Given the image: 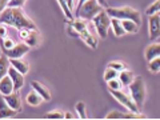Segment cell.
<instances>
[{"label": "cell", "instance_id": "cell-31", "mask_svg": "<svg viewBox=\"0 0 160 120\" xmlns=\"http://www.w3.org/2000/svg\"><path fill=\"white\" fill-rule=\"evenodd\" d=\"M44 118H46V119H63L64 116L62 115V112H60V111H53L51 113L44 115Z\"/></svg>", "mask_w": 160, "mask_h": 120}, {"label": "cell", "instance_id": "cell-25", "mask_svg": "<svg viewBox=\"0 0 160 120\" xmlns=\"http://www.w3.org/2000/svg\"><path fill=\"white\" fill-rule=\"evenodd\" d=\"M72 28H73L78 33H80V32L83 31V29L87 28V24H86V22H84V20L78 19V20H75V22L72 23Z\"/></svg>", "mask_w": 160, "mask_h": 120}, {"label": "cell", "instance_id": "cell-32", "mask_svg": "<svg viewBox=\"0 0 160 120\" xmlns=\"http://www.w3.org/2000/svg\"><path fill=\"white\" fill-rule=\"evenodd\" d=\"M108 67H111V68H113V69H116L118 72L123 71V69H126V66H124V64H122V63H119V62H112V63H109V66H108Z\"/></svg>", "mask_w": 160, "mask_h": 120}, {"label": "cell", "instance_id": "cell-29", "mask_svg": "<svg viewBox=\"0 0 160 120\" xmlns=\"http://www.w3.org/2000/svg\"><path fill=\"white\" fill-rule=\"evenodd\" d=\"M107 84H108L109 91H111V89H120V88H122V83H120V80H119L118 78L108 80Z\"/></svg>", "mask_w": 160, "mask_h": 120}, {"label": "cell", "instance_id": "cell-39", "mask_svg": "<svg viewBox=\"0 0 160 120\" xmlns=\"http://www.w3.org/2000/svg\"><path fill=\"white\" fill-rule=\"evenodd\" d=\"M64 118H66V119H72V115L69 113V112H67L66 115H64Z\"/></svg>", "mask_w": 160, "mask_h": 120}, {"label": "cell", "instance_id": "cell-23", "mask_svg": "<svg viewBox=\"0 0 160 120\" xmlns=\"http://www.w3.org/2000/svg\"><path fill=\"white\" fill-rule=\"evenodd\" d=\"M80 36H82V39L88 44V46H91L92 48H96V40H95V39L92 38V35L87 31V28L83 29V31L80 32Z\"/></svg>", "mask_w": 160, "mask_h": 120}, {"label": "cell", "instance_id": "cell-35", "mask_svg": "<svg viewBox=\"0 0 160 120\" xmlns=\"http://www.w3.org/2000/svg\"><path fill=\"white\" fill-rule=\"evenodd\" d=\"M86 2H87V0H78V4H76V9H75V13H76V12L79 11V8H80V7H82V6H83V4H84V3H86Z\"/></svg>", "mask_w": 160, "mask_h": 120}, {"label": "cell", "instance_id": "cell-37", "mask_svg": "<svg viewBox=\"0 0 160 120\" xmlns=\"http://www.w3.org/2000/svg\"><path fill=\"white\" fill-rule=\"evenodd\" d=\"M96 2L100 4V6H102V7H108V3H107V0H96Z\"/></svg>", "mask_w": 160, "mask_h": 120}, {"label": "cell", "instance_id": "cell-9", "mask_svg": "<svg viewBox=\"0 0 160 120\" xmlns=\"http://www.w3.org/2000/svg\"><path fill=\"white\" fill-rule=\"evenodd\" d=\"M149 39L155 40L159 38V32H160V16L159 13H153L149 15Z\"/></svg>", "mask_w": 160, "mask_h": 120}, {"label": "cell", "instance_id": "cell-38", "mask_svg": "<svg viewBox=\"0 0 160 120\" xmlns=\"http://www.w3.org/2000/svg\"><path fill=\"white\" fill-rule=\"evenodd\" d=\"M66 3H67V6L68 8L72 11V8H73V0H66Z\"/></svg>", "mask_w": 160, "mask_h": 120}, {"label": "cell", "instance_id": "cell-7", "mask_svg": "<svg viewBox=\"0 0 160 120\" xmlns=\"http://www.w3.org/2000/svg\"><path fill=\"white\" fill-rule=\"evenodd\" d=\"M2 51L9 59H20L29 51V46L26 43H19L15 44L12 48H2Z\"/></svg>", "mask_w": 160, "mask_h": 120}, {"label": "cell", "instance_id": "cell-27", "mask_svg": "<svg viewBox=\"0 0 160 120\" xmlns=\"http://www.w3.org/2000/svg\"><path fill=\"white\" fill-rule=\"evenodd\" d=\"M159 9H160V0H156L155 3H152L151 6L147 8V15H153V13H159Z\"/></svg>", "mask_w": 160, "mask_h": 120}, {"label": "cell", "instance_id": "cell-16", "mask_svg": "<svg viewBox=\"0 0 160 120\" xmlns=\"http://www.w3.org/2000/svg\"><path fill=\"white\" fill-rule=\"evenodd\" d=\"M9 64L11 67H13L15 69H18L19 72H22L23 75H26L28 72V63L23 62L22 59H9Z\"/></svg>", "mask_w": 160, "mask_h": 120}, {"label": "cell", "instance_id": "cell-2", "mask_svg": "<svg viewBox=\"0 0 160 120\" xmlns=\"http://www.w3.org/2000/svg\"><path fill=\"white\" fill-rule=\"evenodd\" d=\"M129 93H131V99L133 103L136 104V107L140 109L144 104V99H146V86H144L143 78H133L132 83L128 86Z\"/></svg>", "mask_w": 160, "mask_h": 120}, {"label": "cell", "instance_id": "cell-8", "mask_svg": "<svg viewBox=\"0 0 160 120\" xmlns=\"http://www.w3.org/2000/svg\"><path fill=\"white\" fill-rule=\"evenodd\" d=\"M20 38L24 40V43L28 44L29 47H33L39 43V32L36 29H29V28H22L19 29Z\"/></svg>", "mask_w": 160, "mask_h": 120}, {"label": "cell", "instance_id": "cell-11", "mask_svg": "<svg viewBox=\"0 0 160 120\" xmlns=\"http://www.w3.org/2000/svg\"><path fill=\"white\" fill-rule=\"evenodd\" d=\"M4 99H6V102L8 103V106L11 107L13 111L19 112L20 109H22V102H20V95L19 92L15 89V91H12L11 93L8 95H4Z\"/></svg>", "mask_w": 160, "mask_h": 120}, {"label": "cell", "instance_id": "cell-21", "mask_svg": "<svg viewBox=\"0 0 160 120\" xmlns=\"http://www.w3.org/2000/svg\"><path fill=\"white\" fill-rule=\"evenodd\" d=\"M111 26H112V29H113V33L116 35V36H123V35L126 33L124 29H123V26H122V20L111 18Z\"/></svg>", "mask_w": 160, "mask_h": 120}, {"label": "cell", "instance_id": "cell-36", "mask_svg": "<svg viewBox=\"0 0 160 120\" xmlns=\"http://www.w3.org/2000/svg\"><path fill=\"white\" fill-rule=\"evenodd\" d=\"M6 33H7L6 27H4V26H0V38H4V36H6Z\"/></svg>", "mask_w": 160, "mask_h": 120}, {"label": "cell", "instance_id": "cell-28", "mask_svg": "<svg viewBox=\"0 0 160 120\" xmlns=\"http://www.w3.org/2000/svg\"><path fill=\"white\" fill-rule=\"evenodd\" d=\"M58 2H59V4H60V7H62V9H63L64 15H66V18H68V19H72V11L68 8L67 3H66V0H58Z\"/></svg>", "mask_w": 160, "mask_h": 120}, {"label": "cell", "instance_id": "cell-34", "mask_svg": "<svg viewBox=\"0 0 160 120\" xmlns=\"http://www.w3.org/2000/svg\"><path fill=\"white\" fill-rule=\"evenodd\" d=\"M7 3H8V0H0V13H2L3 9L7 7Z\"/></svg>", "mask_w": 160, "mask_h": 120}, {"label": "cell", "instance_id": "cell-12", "mask_svg": "<svg viewBox=\"0 0 160 120\" xmlns=\"http://www.w3.org/2000/svg\"><path fill=\"white\" fill-rule=\"evenodd\" d=\"M13 109L8 106V103L4 99V95L0 93V119H6V118H11L15 115Z\"/></svg>", "mask_w": 160, "mask_h": 120}, {"label": "cell", "instance_id": "cell-14", "mask_svg": "<svg viewBox=\"0 0 160 120\" xmlns=\"http://www.w3.org/2000/svg\"><path fill=\"white\" fill-rule=\"evenodd\" d=\"M142 118L138 116L136 112H122V111H112L107 115V119H136Z\"/></svg>", "mask_w": 160, "mask_h": 120}, {"label": "cell", "instance_id": "cell-19", "mask_svg": "<svg viewBox=\"0 0 160 120\" xmlns=\"http://www.w3.org/2000/svg\"><path fill=\"white\" fill-rule=\"evenodd\" d=\"M9 66H11L9 64V58L6 56L4 53H2V56H0V79L7 75Z\"/></svg>", "mask_w": 160, "mask_h": 120}, {"label": "cell", "instance_id": "cell-24", "mask_svg": "<svg viewBox=\"0 0 160 120\" xmlns=\"http://www.w3.org/2000/svg\"><path fill=\"white\" fill-rule=\"evenodd\" d=\"M148 68H149V71H151V72H155V73L159 72V69H160V60H159V56L155 58V59H152V60H149V62H148Z\"/></svg>", "mask_w": 160, "mask_h": 120}, {"label": "cell", "instance_id": "cell-4", "mask_svg": "<svg viewBox=\"0 0 160 120\" xmlns=\"http://www.w3.org/2000/svg\"><path fill=\"white\" fill-rule=\"evenodd\" d=\"M100 11H103V7L96 0H87L79 8V11L75 13V16H78L79 19H83V20H92L93 16H96Z\"/></svg>", "mask_w": 160, "mask_h": 120}, {"label": "cell", "instance_id": "cell-3", "mask_svg": "<svg viewBox=\"0 0 160 120\" xmlns=\"http://www.w3.org/2000/svg\"><path fill=\"white\" fill-rule=\"evenodd\" d=\"M108 16L109 18H115V19H119V20H132L140 26V13L138 11H135L133 8H129V7H123V8H109L107 7V11Z\"/></svg>", "mask_w": 160, "mask_h": 120}, {"label": "cell", "instance_id": "cell-17", "mask_svg": "<svg viewBox=\"0 0 160 120\" xmlns=\"http://www.w3.org/2000/svg\"><path fill=\"white\" fill-rule=\"evenodd\" d=\"M160 55V44L159 43H153L151 46H148L146 49V59L148 60H152L155 58H158Z\"/></svg>", "mask_w": 160, "mask_h": 120}, {"label": "cell", "instance_id": "cell-22", "mask_svg": "<svg viewBox=\"0 0 160 120\" xmlns=\"http://www.w3.org/2000/svg\"><path fill=\"white\" fill-rule=\"evenodd\" d=\"M122 26L124 32H129V33H135L139 29V26L132 20H122Z\"/></svg>", "mask_w": 160, "mask_h": 120}, {"label": "cell", "instance_id": "cell-13", "mask_svg": "<svg viewBox=\"0 0 160 120\" xmlns=\"http://www.w3.org/2000/svg\"><path fill=\"white\" fill-rule=\"evenodd\" d=\"M12 91H15L13 89V83L11 78L8 76V75H6V76H3L2 79H0V93L2 95H8L11 93Z\"/></svg>", "mask_w": 160, "mask_h": 120}, {"label": "cell", "instance_id": "cell-20", "mask_svg": "<svg viewBox=\"0 0 160 120\" xmlns=\"http://www.w3.org/2000/svg\"><path fill=\"white\" fill-rule=\"evenodd\" d=\"M42 100H43V98L40 96V95L35 91V89L27 95V103L31 104V106H33V107H38L39 104L42 103Z\"/></svg>", "mask_w": 160, "mask_h": 120}, {"label": "cell", "instance_id": "cell-26", "mask_svg": "<svg viewBox=\"0 0 160 120\" xmlns=\"http://www.w3.org/2000/svg\"><path fill=\"white\" fill-rule=\"evenodd\" d=\"M118 75H119V72L116 71V69L108 67V68L106 69V72H104V80H106V82H108V80H111V79L118 78Z\"/></svg>", "mask_w": 160, "mask_h": 120}, {"label": "cell", "instance_id": "cell-18", "mask_svg": "<svg viewBox=\"0 0 160 120\" xmlns=\"http://www.w3.org/2000/svg\"><path fill=\"white\" fill-rule=\"evenodd\" d=\"M118 79L120 80V83H122V86H129V84L132 83L133 80V73L127 71V69H123V71H120L119 75H118Z\"/></svg>", "mask_w": 160, "mask_h": 120}, {"label": "cell", "instance_id": "cell-15", "mask_svg": "<svg viewBox=\"0 0 160 120\" xmlns=\"http://www.w3.org/2000/svg\"><path fill=\"white\" fill-rule=\"evenodd\" d=\"M31 86H32V88L36 91L40 96L43 98V100H49L51 99V93H49V91H48V88L46 87V86H43L42 83H39V82H32L31 83Z\"/></svg>", "mask_w": 160, "mask_h": 120}, {"label": "cell", "instance_id": "cell-6", "mask_svg": "<svg viewBox=\"0 0 160 120\" xmlns=\"http://www.w3.org/2000/svg\"><path fill=\"white\" fill-rule=\"evenodd\" d=\"M109 92L112 93V96L116 99L119 103H122L123 106H126L128 108V111H131V112H139V108L136 107V104L133 103V100L129 98L127 93H124L122 89H111Z\"/></svg>", "mask_w": 160, "mask_h": 120}, {"label": "cell", "instance_id": "cell-33", "mask_svg": "<svg viewBox=\"0 0 160 120\" xmlns=\"http://www.w3.org/2000/svg\"><path fill=\"white\" fill-rule=\"evenodd\" d=\"M26 0H8L7 7H22Z\"/></svg>", "mask_w": 160, "mask_h": 120}, {"label": "cell", "instance_id": "cell-30", "mask_svg": "<svg viewBox=\"0 0 160 120\" xmlns=\"http://www.w3.org/2000/svg\"><path fill=\"white\" fill-rule=\"evenodd\" d=\"M76 111H78V113H79V116L82 118V119H86L87 118V113H86V104L84 103H78L76 104Z\"/></svg>", "mask_w": 160, "mask_h": 120}, {"label": "cell", "instance_id": "cell-1", "mask_svg": "<svg viewBox=\"0 0 160 120\" xmlns=\"http://www.w3.org/2000/svg\"><path fill=\"white\" fill-rule=\"evenodd\" d=\"M0 23L8 24L18 29L22 28H29V29H36L35 24L27 15H24L20 7H8L4 8L0 13Z\"/></svg>", "mask_w": 160, "mask_h": 120}, {"label": "cell", "instance_id": "cell-10", "mask_svg": "<svg viewBox=\"0 0 160 120\" xmlns=\"http://www.w3.org/2000/svg\"><path fill=\"white\" fill-rule=\"evenodd\" d=\"M7 75H8V76L11 78V80H12V83H13V89L19 91V89L23 87V84H24V75H23L22 72H19L18 69H15L13 67H11V66H9V68H8Z\"/></svg>", "mask_w": 160, "mask_h": 120}, {"label": "cell", "instance_id": "cell-5", "mask_svg": "<svg viewBox=\"0 0 160 120\" xmlns=\"http://www.w3.org/2000/svg\"><path fill=\"white\" fill-rule=\"evenodd\" d=\"M92 22L99 36L102 39H106L109 31V27H111V18L108 16V13L106 11H100L96 16H93Z\"/></svg>", "mask_w": 160, "mask_h": 120}]
</instances>
